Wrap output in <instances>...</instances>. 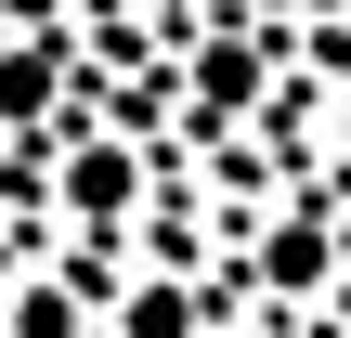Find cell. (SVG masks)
<instances>
[{"label": "cell", "instance_id": "cell-1", "mask_svg": "<svg viewBox=\"0 0 351 338\" xmlns=\"http://www.w3.org/2000/svg\"><path fill=\"white\" fill-rule=\"evenodd\" d=\"M182 326H195L182 287H143V300H130V338H182Z\"/></svg>", "mask_w": 351, "mask_h": 338}]
</instances>
